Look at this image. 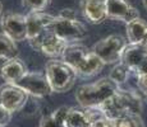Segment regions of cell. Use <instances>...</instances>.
<instances>
[{
    "mask_svg": "<svg viewBox=\"0 0 147 127\" xmlns=\"http://www.w3.org/2000/svg\"><path fill=\"white\" fill-rule=\"evenodd\" d=\"M63 60L74 69L77 75L82 78H90L102 70L104 64L101 59L87 46L82 43H68L61 55Z\"/></svg>",
    "mask_w": 147,
    "mask_h": 127,
    "instance_id": "6da1fadb",
    "label": "cell"
},
{
    "mask_svg": "<svg viewBox=\"0 0 147 127\" xmlns=\"http://www.w3.org/2000/svg\"><path fill=\"white\" fill-rule=\"evenodd\" d=\"M97 109H100L105 117L113 121L124 116L141 114L142 100L136 93L119 89Z\"/></svg>",
    "mask_w": 147,
    "mask_h": 127,
    "instance_id": "7a4b0ae2",
    "label": "cell"
},
{
    "mask_svg": "<svg viewBox=\"0 0 147 127\" xmlns=\"http://www.w3.org/2000/svg\"><path fill=\"white\" fill-rule=\"evenodd\" d=\"M119 89L120 86L110 78H102L92 84L80 86L76 99L83 108H100Z\"/></svg>",
    "mask_w": 147,
    "mask_h": 127,
    "instance_id": "3957f363",
    "label": "cell"
},
{
    "mask_svg": "<svg viewBox=\"0 0 147 127\" xmlns=\"http://www.w3.org/2000/svg\"><path fill=\"white\" fill-rule=\"evenodd\" d=\"M49 29L68 43L80 41L87 36L86 25L78 21L72 9H64L58 17H54Z\"/></svg>",
    "mask_w": 147,
    "mask_h": 127,
    "instance_id": "277c9868",
    "label": "cell"
},
{
    "mask_svg": "<svg viewBox=\"0 0 147 127\" xmlns=\"http://www.w3.org/2000/svg\"><path fill=\"white\" fill-rule=\"evenodd\" d=\"M46 78L53 92H68L76 83L77 72L64 60H50L46 64Z\"/></svg>",
    "mask_w": 147,
    "mask_h": 127,
    "instance_id": "5b68a950",
    "label": "cell"
},
{
    "mask_svg": "<svg viewBox=\"0 0 147 127\" xmlns=\"http://www.w3.org/2000/svg\"><path fill=\"white\" fill-rule=\"evenodd\" d=\"M127 41L120 35H111L94 45L92 51L101 59L104 64H115L120 61Z\"/></svg>",
    "mask_w": 147,
    "mask_h": 127,
    "instance_id": "8992f818",
    "label": "cell"
},
{
    "mask_svg": "<svg viewBox=\"0 0 147 127\" xmlns=\"http://www.w3.org/2000/svg\"><path fill=\"white\" fill-rule=\"evenodd\" d=\"M31 43V46L35 50L41 51L44 55L51 56V57H59L63 55L64 50L67 49L68 42L51 32L50 29H46L44 33H41L38 37L28 41Z\"/></svg>",
    "mask_w": 147,
    "mask_h": 127,
    "instance_id": "52a82bcc",
    "label": "cell"
},
{
    "mask_svg": "<svg viewBox=\"0 0 147 127\" xmlns=\"http://www.w3.org/2000/svg\"><path fill=\"white\" fill-rule=\"evenodd\" d=\"M120 63H123L134 75L147 72V52L141 43H128L123 51Z\"/></svg>",
    "mask_w": 147,
    "mask_h": 127,
    "instance_id": "ba28073f",
    "label": "cell"
},
{
    "mask_svg": "<svg viewBox=\"0 0 147 127\" xmlns=\"http://www.w3.org/2000/svg\"><path fill=\"white\" fill-rule=\"evenodd\" d=\"M27 99V92L22 89L21 86H18L17 84L5 83L0 85V104L12 113L23 108Z\"/></svg>",
    "mask_w": 147,
    "mask_h": 127,
    "instance_id": "9c48e42d",
    "label": "cell"
},
{
    "mask_svg": "<svg viewBox=\"0 0 147 127\" xmlns=\"http://www.w3.org/2000/svg\"><path fill=\"white\" fill-rule=\"evenodd\" d=\"M14 84H17L23 90H26L27 94H31L33 97H38V98L46 97V95H49L53 92L46 75L41 74V72L27 71Z\"/></svg>",
    "mask_w": 147,
    "mask_h": 127,
    "instance_id": "30bf717a",
    "label": "cell"
},
{
    "mask_svg": "<svg viewBox=\"0 0 147 127\" xmlns=\"http://www.w3.org/2000/svg\"><path fill=\"white\" fill-rule=\"evenodd\" d=\"M3 33L12 38L14 42L27 39V21L26 15L9 13L1 18Z\"/></svg>",
    "mask_w": 147,
    "mask_h": 127,
    "instance_id": "8fae6325",
    "label": "cell"
},
{
    "mask_svg": "<svg viewBox=\"0 0 147 127\" xmlns=\"http://www.w3.org/2000/svg\"><path fill=\"white\" fill-rule=\"evenodd\" d=\"M54 19V15L45 13V12H31L26 15L27 21V41L38 37L41 33L49 29Z\"/></svg>",
    "mask_w": 147,
    "mask_h": 127,
    "instance_id": "7c38bea8",
    "label": "cell"
},
{
    "mask_svg": "<svg viewBox=\"0 0 147 127\" xmlns=\"http://www.w3.org/2000/svg\"><path fill=\"white\" fill-rule=\"evenodd\" d=\"M106 13L107 18L119 19L125 23L140 17L138 10L125 0H106Z\"/></svg>",
    "mask_w": 147,
    "mask_h": 127,
    "instance_id": "4fadbf2b",
    "label": "cell"
},
{
    "mask_svg": "<svg viewBox=\"0 0 147 127\" xmlns=\"http://www.w3.org/2000/svg\"><path fill=\"white\" fill-rule=\"evenodd\" d=\"M82 12L90 23H102L107 18L106 0H82Z\"/></svg>",
    "mask_w": 147,
    "mask_h": 127,
    "instance_id": "5bb4252c",
    "label": "cell"
},
{
    "mask_svg": "<svg viewBox=\"0 0 147 127\" xmlns=\"http://www.w3.org/2000/svg\"><path fill=\"white\" fill-rule=\"evenodd\" d=\"M26 72V66L18 57L9 59L0 67V75L7 83H17Z\"/></svg>",
    "mask_w": 147,
    "mask_h": 127,
    "instance_id": "9a60e30c",
    "label": "cell"
},
{
    "mask_svg": "<svg viewBox=\"0 0 147 127\" xmlns=\"http://www.w3.org/2000/svg\"><path fill=\"white\" fill-rule=\"evenodd\" d=\"M91 112L88 108L69 107L65 116L67 127H90L91 125Z\"/></svg>",
    "mask_w": 147,
    "mask_h": 127,
    "instance_id": "2e32d148",
    "label": "cell"
},
{
    "mask_svg": "<svg viewBox=\"0 0 147 127\" xmlns=\"http://www.w3.org/2000/svg\"><path fill=\"white\" fill-rule=\"evenodd\" d=\"M125 29L128 43H141L147 36V23L140 17L128 22Z\"/></svg>",
    "mask_w": 147,
    "mask_h": 127,
    "instance_id": "e0dca14e",
    "label": "cell"
},
{
    "mask_svg": "<svg viewBox=\"0 0 147 127\" xmlns=\"http://www.w3.org/2000/svg\"><path fill=\"white\" fill-rule=\"evenodd\" d=\"M69 107H59L58 109L53 111L50 114H46L41 118L38 127H67L65 116Z\"/></svg>",
    "mask_w": 147,
    "mask_h": 127,
    "instance_id": "ac0fdd59",
    "label": "cell"
},
{
    "mask_svg": "<svg viewBox=\"0 0 147 127\" xmlns=\"http://www.w3.org/2000/svg\"><path fill=\"white\" fill-rule=\"evenodd\" d=\"M17 53H18V49H17L16 42L7 35L0 33V59L9 60V59L17 57Z\"/></svg>",
    "mask_w": 147,
    "mask_h": 127,
    "instance_id": "d6986e66",
    "label": "cell"
},
{
    "mask_svg": "<svg viewBox=\"0 0 147 127\" xmlns=\"http://www.w3.org/2000/svg\"><path fill=\"white\" fill-rule=\"evenodd\" d=\"M111 121V120H110ZM113 127H146L141 114H131L111 121Z\"/></svg>",
    "mask_w": 147,
    "mask_h": 127,
    "instance_id": "ffe728a7",
    "label": "cell"
},
{
    "mask_svg": "<svg viewBox=\"0 0 147 127\" xmlns=\"http://www.w3.org/2000/svg\"><path fill=\"white\" fill-rule=\"evenodd\" d=\"M129 72L131 71H129L128 67H127L123 63H119L111 70L109 78L111 79L113 81H115L118 85H120V84H123L127 81V79H128V76H129Z\"/></svg>",
    "mask_w": 147,
    "mask_h": 127,
    "instance_id": "44dd1931",
    "label": "cell"
},
{
    "mask_svg": "<svg viewBox=\"0 0 147 127\" xmlns=\"http://www.w3.org/2000/svg\"><path fill=\"white\" fill-rule=\"evenodd\" d=\"M91 112V125L90 127H113L111 121L104 116V113L97 108H88Z\"/></svg>",
    "mask_w": 147,
    "mask_h": 127,
    "instance_id": "7402d4cb",
    "label": "cell"
},
{
    "mask_svg": "<svg viewBox=\"0 0 147 127\" xmlns=\"http://www.w3.org/2000/svg\"><path fill=\"white\" fill-rule=\"evenodd\" d=\"M23 7L28 8L31 12H41L46 9L50 4V0H22Z\"/></svg>",
    "mask_w": 147,
    "mask_h": 127,
    "instance_id": "603a6c76",
    "label": "cell"
},
{
    "mask_svg": "<svg viewBox=\"0 0 147 127\" xmlns=\"http://www.w3.org/2000/svg\"><path fill=\"white\" fill-rule=\"evenodd\" d=\"M136 79H137V88H138V90H140L145 97H147V72L136 75Z\"/></svg>",
    "mask_w": 147,
    "mask_h": 127,
    "instance_id": "cb8c5ba5",
    "label": "cell"
},
{
    "mask_svg": "<svg viewBox=\"0 0 147 127\" xmlns=\"http://www.w3.org/2000/svg\"><path fill=\"white\" fill-rule=\"evenodd\" d=\"M10 118H12V112H9L5 107L0 104V126L5 127L10 122Z\"/></svg>",
    "mask_w": 147,
    "mask_h": 127,
    "instance_id": "d4e9b609",
    "label": "cell"
},
{
    "mask_svg": "<svg viewBox=\"0 0 147 127\" xmlns=\"http://www.w3.org/2000/svg\"><path fill=\"white\" fill-rule=\"evenodd\" d=\"M141 45H142V46H143V49H145V51L147 52V36L145 37V39H143V41L141 42Z\"/></svg>",
    "mask_w": 147,
    "mask_h": 127,
    "instance_id": "484cf974",
    "label": "cell"
},
{
    "mask_svg": "<svg viewBox=\"0 0 147 127\" xmlns=\"http://www.w3.org/2000/svg\"><path fill=\"white\" fill-rule=\"evenodd\" d=\"M142 1H143V7L147 9V0H142Z\"/></svg>",
    "mask_w": 147,
    "mask_h": 127,
    "instance_id": "4316f807",
    "label": "cell"
},
{
    "mask_svg": "<svg viewBox=\"0 0 147 127\" xmlns=\"http://www.w3.org/2000/svg\"><path fill=\"white\" fill-rule=\"evenodd\" d=\"M1 12H3V4L0 3V14H1Z\"/></svg>",
    "mask_w": 147,
    "mask_h": 127,
    "instance_id": "83f0119b",
    "label": "cell"
},
{
    "mask_svg": "<svg viewBox=\"0 0 147 127\" xmlns=\"http://www.w3.org/2000/svg\"><path fill=\"white\" fill-rule=\"evenodd\" d=\"M0 127H3V126H0Z\"/></svg>",
    "mask_w": 147,
    "mask_h": 127,
    "instance_id": "f1b7e54d",
    "label": "cell"
}]
</instances>
